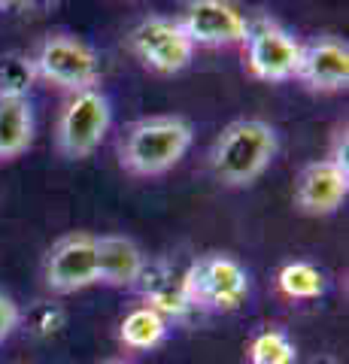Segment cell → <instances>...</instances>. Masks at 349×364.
I'll list each match as a JSON object with an SVG mask.
<instances>
[{
    "label": "cell",
    "mask_w": 349,
    "mask_h": 364,
    "mask_svg": "<svg viewBox=\"0 0 349 364\" xmlns=\"http://www.w3.org/2000/svg\"><path fill=\"white\" fill-rule=\"evenodd\" d=\"M279 136L264 119H237L225 128L210 149V167L222 186L246 188L276 158Z\"/></svg>",
    "instance_id": "cell-1"
},
{
    "label": "cell",
    "mask_w": 349,
    "mask_h": 364,
    "mask_svg": "<svg viewBox=\"0 0 349 364\" xmlns=\"http://www.w3.org/2000/svg\"><path fill=\"white\" fill-rule=\"evenodd\" d=\"M21 322V310H18V304L9 298V294L0 291V343L9 337L18 328Z\"/></svg>",
    "instance_id": "cell-20"
},
{
    "label": "cell",
    "mask_w": 349,
    "mask_h": 364,
    "mask_svg": "<svg viewBox=\"0 0 349 364\" xmlns=\"http://www.w3.org/2000/svg\"><path fill=\"white\" fill-rule=\"evenodd\" d=\"M310 364H337V361H334L331 355H322V358H313Z\"/></svg>",
    "instance_id": "cell-22"
},
{
    "label": "cell",
    "mask_w": 349,
    "mask_h": 364,
    "mask_svg": "<svg viewBox=\"0 0 349 364\" xmlns=\"http://www.w3.org/2000/svg\"><path fill=\"white\" fill-rule=\"evenodd\" d=\"M249 364H295L298 346L283 328H264L249 340Z\"/></svg>",
    "instance_id": "cell-18"
},
{
    "label": "cell",
    "mask_w": 349,
    "mask_h": 364,
    "mask_svg": "<svg viewBox=\"0 0 349 364\" xmlns=\"http://www.w3.org/2000/svg\"><path fill=\"white\" fill-rule=\"evenodd\" d=\"M195 128L183 116H149L134 122L119 143V164L134 176H161L186 158Z\"/></svg>",
    "instance_id": "cell-2"
},
{
    "label": "cell",
    "mask_w": 349,
    "mask_h": 364,
    "mask_svg": "<svg viewBox=\"0 0 349 364\" xmlns=\"http://www.w3.org/2000/svg\"><path fill=\"white\" fill-rule=\"evenodd\" d=\"M183 286L191 310L234 313L249 298V273L228 252H207L183 270Z\"/></svg>",
    "instance_id": "cell-3"
},
{
    "label": "cell",
    "mask_w": 349,
    "mask_h": 364,
    "mask_svg": "<svg viewBox=\"0 0 349 364\" xmlns=\"http://www.w3.org/2000/svg\"><path fill=\"white\" fill-rule=\"evenodd\" d=\"M28 322H31V331L37 337H55L64 328L67 313L61 310L58 304H40V306H33Z\"/></svg>",
    "instance_id": "cell-19"
},
{
    "label": "cell",
    "mask_w": 349,
    "mask_h": 364,
    "mask_svg": "<svg viewBox=\"0 0 349 364\" xmlns=\"http://www.w3.org/2000/svg\"><path fill=\"white\" fill-rule=\"evenodd\" d=\"M128 49L143 67H149L155 73H164V76L186 70L191 58H195V43L186 37L179 21L164 18V16L143 18L128 33Z\"/></svg>",
    "instance_id": "cell-6"
},
{
    "label": "cell",
    "mask_w": 349,
    "mask_h": 364,
    "mask_svg": "<svg viewBox=\"0 0 349 364\" xmlns=\"http://www.w3.org/2000/svg\"><path fill=\"white\" fill-rule=\"evenodd\" d=\"M246 67L262 82H289L298 76L301 43L274 18H258L246 33Z\"/></svg>",
    "instance_id": "cell-7"
},
{
    "label": "cell",
    "mask_w": 349,
    "mask_h": 364,
    "mask_svg": "<svg viewBox=\"0 0 349 364\" xmlns=\"http://www.w3.org/2000/svg\"><path fill=\"white\" fill-rule=\"evenodd\" d=\"M143 264L146 258L131 237H122V234L97 237V282L112 289L134 286Z\"/></svg>",
    "instance_id": "cell-13"
},
{
    "label": "cell",
    "mask_w": 349,
    "mask_h": 364,
    "mask_svg": "<svg viewBox=\"0 0 349 364\" xmlns=\"http://www.w3.org/2000/svg\"><path fill=\"white\" fill-rule=\"evenodd\" d=\"M252 21L234 0H186L179 28L195 46L222 49V46H240L249 33Z\"/></svg>",
    "instance_id": "cell-9"
},
{
    "label": "cell",
    "mask_w": 349,
    "mask_h": 364,
    "mask_svg": "<svg viewBox=\"0 0 349 364\" xmlns=\"http://www.w3.org/2000/svg\"><path fill=\"white\" fill-rule=\"evenodd\" d=\"M349 195V170L331 158L310 161L295 179V207L304 215H331Z\"/></svg>",
    "instance_id": "cell-10"
},
{
    "label": "cell",
    "mask_w": 349,
    "mask_h": 364,
    "mask_svg": "<svg viewBox=\"0 0 349 364\" xmlns=\"http://www.w3.org/2000/svg\"><path fill=\"white\" fill-rule=\"evenodd\" d=\"M276 289L289 301H316L325 294V273L310 261H289L276 273Z\"/></svg>",
    "instance_id": "cell-16"
},
{
    "label": "cell",
    "mask_w": 349,
    "mask_h": 364,
    "mask_svg": "<svg viewBox=\"0 0 349 364\" xmlns=\"http://www.w3.org/2000/svg\"><path fill=\"white\" fill-rule=\"evenodd\" d=\"M33 143L31 100H0V161L25 155Z\"/></svg>",
    "instance_id": "cell-14"
},
{
    "label": "cell",
    "mask_w": 349,
    "mask_h": 364,
    "mask_svg": "<svg viewBox=\"0 0 349 364\" xmlns=\"http://www.w3.org/2000/svg\"><path fill=\"white\" fill-rule=\"evenodd\" d=\"M112 124V107L109 97L100 88H85L70 95L58 116V128H55V140L64 158L70 161H82V158L95 155L104 143V136Z\"/></svg>",
    "instance_id": "cell-4"
},
{
    "label": "cell",
    "mask_w": 349,
    "mask_h": 364,
    "mask_svg": "<svg viewBox=\"0 0 349 364\" xmlns=\"http://www.w3.org/2000/svg\"><path fill=\"white\" fill-rule=\"evenodd\" d=\"M43 279L55 294H76L97 286V237L76 231L49 249Z\"/></svg>",
    "instance_id": "cell-8"
},
{
    "label": "cell",
    "mask_w": 349,
    "mask_h": 364,
    "mask_svg": "<svg viewBox=\"0 0 349 364\" xmlns=\"http://www.w3.org/2000/svg\"><path fill=\"white\" fill-rule=\"evenodd\" d=\"M295 79L322 95L343 91L349 85V46L337 37H316L304 43Z\"/></svg>",
    "instance_id": "cell-11"
},
{
    "label": "cell",
    "mask_w": 349,
    "mask_h": 364,
    "mask_svg": "<svg viewBox=\"0 0 349 364\" xmlns=\"http://www.w3.org/2000/svg\"><path fill=\"white\" fill-rule=\"evenodd\" d=\"M21 4H25V0H0V9H16Z\"/></svg>",
    "instance_id": "cell-21"
},
{
    "label": "cell",
    "mask_w": 349,
    "mask_h": 364,
    "mask_svg": "<svg viewBox=\"0 0 349 364\" xmlns=\"http://www.w3.org/2000/svg\"><path fill=\"white\" fill-rule=\"evenodd\" d=\"M31 64L37 79L58 85L70 91V95L85 88H97L100 79V61L95 49L88 43L70 37V33H49L37 46V52L31 55Z\"/></svg>",
    "instance_id": "cell-5"
},
{
    "label": "cell",
    "mask_w": 349,
    "mask_h": 364,
    "mask_svg": "<svg viewBox=\"0 0 349 364\" xmlns=\"http://www.w3.org/2000/svg\"><path fill=\"white\" fill-rule=\"evenodd\" d=\"M167 337V318L161 313H155L152 306H134V310L122 318L119 325V340L125 343L128 349H155Z\"/></svg>",
    "instance_id": "cell-15"
},
{
    "label": "cell",
    "mask_w": 349,
    "mask_h": 364,
    "mask_svg": "<svg viewBox=\"0 0 349 364\" xmlns=\"http://www.w3.org/2000/svg\"><path fill=\"white\" fill-rule=\"evenodd\" d=\"M33 82H37V73H33L31 55H0V100H28Z\"/></svg>",
    "instance_id": "cell-17"
},
{
    "label": "cell",
    "mask_w": 349,
    "mask_h": 364,
    "mask_svg": "<svg viewBox=\"0 0 349 364\" xmlns=\"http://www.w3.org/2000/svg\"><path fill=\"white\" fill-rule=\"evenodd\" d=\"M134 286L143 294V306H152L164 318H183L191 313V304L186 298V286H183V273H176L164 261H146Z\"/></svg>",
    "instance_id": "cell-12"
},
{
    "label": "cell",
    "mask_w": 349,
    "mask_h": 364,
    "mask_svg": "<svg viewBox=\"0 0 349 364\" xmlns=\"http://www.w3.org/2000/svg\"><path fill=\"white\" fill-rule=\"evenodd\" d=\"M104 364H131V361H122V358H112V361H104Z\"/></svg>",
    "instance_id": "cell-23"
}]
</instances>
